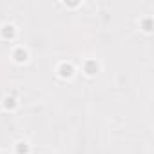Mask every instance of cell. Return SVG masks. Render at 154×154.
Instances as JSON below:
<instances>
[{
	"mask_svg": "<svg viewBox=\"0 0 154 154\" xmlns=\"http://www.w3.org/2000/svg\"><path fill=\"white\" fill-rule=\"evenodd\" d=\"M98 69H100V65H98L96 60H87V62L84 63V72H85L87 76H94V74L98 72Z\"/></svg>",
	"mask_w": 154,
	"mask_h": 154,
	"instance_id": "3957f363",
	"label": "cell"
},
{
	"mask_svg": "<svg viewBox=\"0 0 154 154\" xmlns=\"http://www.w3.org/2000/svg\"><path fill=\"white\" fill-rule=\"evenodd\" d=\"M0 35H2L4 40H11V38H15V35H17V27H15L13 24H4L2 27H0Z\"/></svg>",
	"mask_w": 154,
	"mask_h": 154,
	"instance_id": "7a4b0ae2",
	"label": "cell"
},
{
	"mask_svg": "<svg viewBox=\"0 0 154 154\" xmlns=\"http://www.w3.org/2000/svg\"><path fill=\"white\" fill-rule=\"evenodd\" d=\"M58 74H60V78H71V76L74 74V67L69 62H62L58 65Z\"/></svg>",
	"mask_w": 154,
	"mask_h": 154,
	"instance_id": "6da1fadb",
	"label": "cell"
},
{
	"mask_svg": "<svg viewBox=\"0 0 154 154\" xmlns=\"http://www.w3.org/2000/svg\"><path fill=\"white\" fill-rule=\"evenodd\" d=\"M15 152H17V154H29V145H27V141H17V143H15Z\"/></svg>",
	"mask_w": 154,
	"mask_h": 154,
	"instance_id": "5b68a950",
	"label": "cell"
},
{
	"mask_svg": "<svg viewBox=\"0 0 154 154\" xmlns=\"http://www.w3.org/2000/svg\"><path fill=\"white\" fill-rule=\"evenodd\" d=\"M141 27H143L145 33H150V31H152V18H150V17L143 18V20H141Z\"/></svg>",
	"mask_w": 154,
	"mask_h": 154,
	"instance_id": "52a82bcc",
	"label": "cell"
},
{
	"mask_svg": "<svg viewBox=\"0 0 154 154\" xmlns=\"http://www.w3.org/2000/svg\"><path fill=\"white\" fill-rule=\"evenodd\" d=\"M27 51L24 49V47H17L15 51H13V60L17 62V63H24V62H27Z\"/></svg>",
	"mask_w": 154,
	"mask_h": 154,
	"instance_id": "277c9868",
	"label": "cell"
},
{
	"mask_svg": "<svg viewBox=\"0 0 154 154\" xmlns=\"http://www.w3.org/2000/svg\"><path fill=\"white\" fill-rule=\"evenodd\" d=\"M15 107H17V100H15L13 96H6V98H4V109L13 111Z\"/></svg>",
	"mask_w": 154,
	"mask_h": 154,
	"instance_id": "8992f818",
	"label": "cell"
}]
</instances>
